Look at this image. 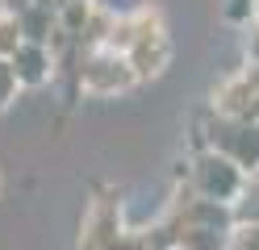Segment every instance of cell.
<instances>
[{
	"instance_id": "1",
	"label": "cell",
	"mask_w": 259,
	"mask_h": 250,
	"mask_svg": "<svg viewBox=\"0 0 259 250\" xmlns=\"http://www.w3.org/2000/svg\"><path fill=\"white\" fill-rule=\"evenodd\" d=\"M188 175H192V192L201 200H218V205H230V209L251 188V175L238 163H230L226 155H218V150H201L188 163Z\"/></svg>"
},
{
	"instance_id": "2",
	"label": "cell",
	"mask_w": 259,
	"mask_h": 250,
	"mask_svg": "<svg viewBox=\"0 0 259 250\" xmlns=\"http://www.w3.org/2000/svg\"><path fill=\"white\" fill-rule=\"evenodd\" d=\"M75 83H79L88 96H117V92H130V88H134L138 75H134V67H130L125 55L92 50V55H79Z\"/></svg>"
},
{
	"instance_id": "3",
	"label": "cell",
	"mask_w": 259,
	"mask_h": 250,
	"mask_svg": "<svg viewBox=\"0 0 259 250\" xmlns=\"http://www.w3.org/2000/svg\"><path fill=\"white\" fill-rule=\"evenodd\" d=\"M138 17H142V25H138V38H134V46H130L125 59H130V67H134L138 83H142V79H155V75L167 67V59H171V42H167V29H163V17H159V9L142 5Z\"/></svg>"
},
{
	"instance_id": "4",
	"label": "cell",
	"mask_w": 259,
	"mask_h": 250,
	"mask_svg": "<svg viewBox=\"0 0 259 250\" xmlns=\"http://www.w3.org/2000/svg\"><path fill=\"white\" fill-rule=\"evenodd\" d=\"M205 142H209V150H218L230 163H238L251 179L259 175V125L213 117V121H205Z\"/></svg>"
},
{
	"instance_id": "5",
	"label": "cell",
	"mask_w": 259,
	"mask_h": 250,
	"mask_svg": "<svg viewBox=\"0 0 259 250\" xmlns=\"http://www.w3.org/2000/svg\"><path fill=\"white\" fill-rule=\"evenodd\" d=\"M121 196L117 192H96L84 209V225H79V250H113L121 242Z\"/></svg>"
},
{
	"instance_id": "6",
	"label": "cell",
	"mask_w": 259,
	"mask_h": 250,
	"mask_svg": "<svg viewBox=\"0 0 259 250\" xmlns=\"http://www.w3.org/2000/svg\"><path fill=\"white\" fill-rule=\"evenodd\" d=\"M255 100H259V88L238 71V75L222 79L213 88V100H209V105H213V117H222V121H251Z\"/></svg>"
},
{
	"instance_id": "7",
	"label": "cell",
	"mask_w": 259,
	"mask_h": 250,
	"mask_svg": "<svg viewBox=\"0 0 259 250\" xmlns=\"http://www.w3.org/2000/svg\"><path fill=\"white\" fill-rule=\"evenodd\" d=\"M13 67H17L21 88H42V83L55 75V50H51V46L25 42V46L17 50V59H13Z\"/></svg>"
},
{
	"instance_id": "8",
	"label": "cell",
	"mask_w": 259,
	"mask_h": 250,
	"mask_svg": "<svg viewBox=\"0 0 259 250\" xmlns=\"http://www.w3.org/2000/svg\"><path fill=\"white\" fill-rule=\"evenodd\" d=\"M113 250H176V221L163 217L151 229H125Z\"/></svg>"
},
{
	"instance_id": "9",
	"label": "cell",
	"mask_w": 259,
	"mask_h": 250,
	"mask_svg": "<svg viewBox=\"0 0 259 250\" xmlns=\"http://www.w3.org/2000/svg\"><path fill=\"white\" fill-rule=\"evenodd\" d=\"M171 221H176V217H171ZM176 250H230V233H222V229H197V225H180V221H176Z\"/></svg>"
},
{
	"instance_id": "10",
	"label": "cell",
	"mask_w": 259,
	"mask_h": 250,
	"mask_svg": "<svg viewBox=\"0 0 259 250\" xmlns=\"http://www.w3.org/2000/svg\"><path fill=\"white\" fill-rule=\"evenodd\" d=\"M55 13H59V29H63V33H67V38L79 46V38L88 33L92 17H96V5H88V0H63Z\"/></svg>"
},
{
	"instance_id": "11",
	"label": "cell",
	"mask_w": 259,
	"mask_h": 250,
	"mask_svg": "<svg viewBox=\"0 0 259 250\" xmlns=\"http://www.w3.org/2000/svg\"><path fill=\"white\" fill-rule=\"evenodd\" d=\"M21 29H25V42L51 46L55 33H59V13H51V9H25L21 13Z\"/></svg>"
},
{
	"instance_id": "12",
	"label": "cell",
	"mask_w": 259,
	"mask_h": 250,
	"mask_svg": "<svg viewBox=\"0 0 259 250\" xmlns=\"http://www.w3.org/2000/svg\"><path fill=\"white\" fill-rule=\"evenodd\" d=\"M21 46H25L21 17H13V13H5V9H0V59H5V63H13Z\"/></svg>"
},
{
	"instance_id": "13",
	"label": "cell",
	"mask_w": 259,
	"mask_h": 250,
	"mask_svg": "<svg viewBox=\"0 0 259 250\" xmlns=\"http://www.w3.org/2000/svg\"><path fill=\"white\" fill-rule=\"evenodd\" d=\"M17 92H21V79H17V67L0 59V113H5V109L13 105V100H17Z\"/></svg>"
},
{
	"instance_id": "14",
	"label": "cell",
	"mask_w": 259,
	"mask_h": 250,
	"mask_svg": "<svg viewBox=\"0 0 259 250\" xmlns=\"http://www.w3.org/2000/svg\"><path fill=\"white\" fill-rule=\"evenodd\" d=\"M234 217L238 221H251V225H259V179H251V188H247V196L234 205Z\"/></svg>"
},
{
	"instance_id": "15",
	"label": "cell",
	"mask_w": 259,
	"mask_h": 250,
	"mask_svg": "<svg viewBox=\"0 0 259 250\" xmlns=\"http://www.w3.org/2000/svg\"><path fill=\"white\" fill-rule=\"evenodd\" d=\"M230 250H259V225L238 221V225L230 229Z\"/></svg>"
},
{
	"instance_id": "16",
	"label": "cell",
	"mask_w": 259,
	"mask_h": 250,
	"mask_svg": "<svg viewBox=\"0 0 259 250\" xmlns=\"http://www.w3.org/2000/svg\"><path fill=\"white\" fill-rule=\"evenodd\" d=\"M251 17H259V0H226V21L230 25H247Z\"/></svg>"
},
{
	"instance_id": "17",
	"label": "cell",
	"mask_w": 259,
	"mask_h": 250,
	"mask_svg": "<svg viewBox=\"0 0 259 250\" xmlns=\"http://www.w3.org/2000/svg\"><path fill=\"white\" fill-rule=\"evenodd\" d=\"M247 59L259 67V29H251V33H247Z\"/></svg>"
},
{
	"instance_id": "18",
	"label": "cell",
	"mask_w": 259,
	"mask_h": 250,
	"mask_svg": "<svg viewBox=\"0 0 259 250\" xmlns=\"http://www.w3.org/2000/svg\"><path fill=\"white\" fill-rule=\"evenodd\" d=\"M0 192H5V175H0Z\"/></svg>"
},
{
	"instance_id": "19",
	"label": "cell",
	"mask_w": 259,
	"mask_h": 250,
	"mask_svg": "<svg viewBox=\"0 0 259 250\" xmlns=\"http://www.w3.org/2000/svg\"><path fill=\"white\" fill-rule=\"evenodd\" d=\"M88 5H92V0H88Z\"/></svg>"
},
{
	"instance_id": "20",
	"label": "cell",
	"mask_w": 259,
	"mask_h": 250,
	"mask_svg": "<svg viewBox=\"0 0 259 250\" xmlns=\"http://www.w3.org/2000/svg\"><path fill=\"white\" fill-rule=\"evenodd\" d=\"M255 179H259V175H255Z\"/></svg>"
}]
</instances>
